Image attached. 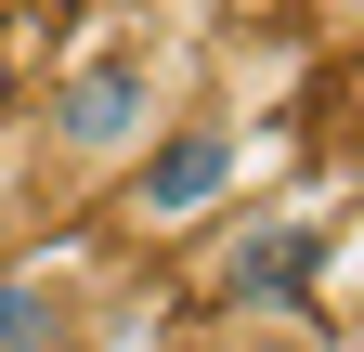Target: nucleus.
Segmentation results:
<instances>
[{
	"mask_svg": "<svg viewBox=\"0 0 364 352\" xmlns=\"http://www.w3.org/2000/svg\"><path fill=\"white\" fill-rule=\"evenodd\" d=\"M169 118H182V92H169V66L144 39H91V53H65L53 92H39V157L65 183H130Z\"/></svg>",
	"mask_w": 364,
	"mask_h": 352,
	"instance_id": "1",
	"label": "nucleus"
},
{
	"mask_svg": "<svg viewBox=\"0 0 364 352\" xmlns=\"http://www.w3.org/2000/svg\"><path fill=\"white\" fill-rule=\"evenodd\" d=\"M235 170H247V130L221 118V105H182L156 144H144V170H130V222H144V235L208 222V209L235 196Z\"/></svg>",
	"mask_w": 364,
	"mask_h": 352,
	"instance_id": "2",
	"label": "nucleus"
},
{
	"mask_svg": "<svg viewBox=\"0 0 364 352\" xmlns=\"http://www.w3.org/2000/svg\"><path fill=\"white\" fill-rule=\"evenodd\" d=\"M53 339H78V300L26 261H0V352H53Z\"/></svg>",
	"mask_w": 364,
	"mask_h": 352,
	"instance_id": "3",
	"label": "nucleus"
},
{
	"mask_svg": "<svg viewBox=\"0 0 364 352\" xmlns=\"http://www.w3.org/2000/svg\"><path fill=\"white\" fill-rule=\"evenodd\" d=\"M0 261H14V222H0Z\"/></svg>",
	"mask_w": 364,
	"mask_h": 352,
	"instance_id": "4",
	"label": "nucleus"
},
{
	"mask_svg": "<svg viewBox=\"0 0 364 352\" xmlns=\"http://www.w3.org/2000/svg\"><path fill=\"white\" fill-rule=\"evenodd\" d=\"M53 352H91V339H53Z\"/></svg>",
	"mask_w": 364,
	"mask_h": 352,
	"instance_id": "5",
	"label": "nucleus"
}]
</instances>
